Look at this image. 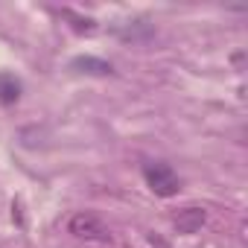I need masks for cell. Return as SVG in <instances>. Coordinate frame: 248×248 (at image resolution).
Returning a JSON list of instances; mask_svg holds the SVG:
<instances>
[{"label":"cell","instance_id":"cell-1","mask_svg":"<svg viewBox=\"0 0 248 248\" xmlns=\"http://www.w3.org/2000/svg\"><path fill=\"white\" fill-rule=\"evenodd\" d=\"M143 178H146L149 190H152L155 196H161V199H170V196H175V193L181 190V181H178L175 170H172L170 164H161V161L143 164Z\"/></svg>","mask_w":248,"mask_h":248},{"label":"cell","instance_id":"cell-6","mask_svg":"<svg viewBox=\"0 0 248 248\" xmlns=\"http://www.w3.org/2000/svg\"><path fill=\"white\" fill-rule=\"evenodd\" d=\"M62 18L73 21L70 27H73L76 32H82V35H91V32H96V21H91V18H79V15H73L70 9H62Z\"/></svg>","mask_w":248,"mask_h":248},{"label":"cell","instance_id":"cell-4","mask_svg":"<svg viewBox=\"0 0 248 248\" xmlns=\"http://www.w3.org/2000/svg\"><path fill=\"white\" fill-rule=\"evenodd\" d=\"M70 67L79 70V73H88V76H108L111 73V64L102 62V59H93V56H79V59L70 62Z\"/></svg>","mask_w":248,"mask_h":248},{"label":"cell","instance_id":"cell-5","mask_svg":"<svg viewBox=\"0 0 248 248\" xmlns=\"http://www.w3.org/2000/svg\"><path fill=\"white\" fill-rule=\"evenodd\" d=\"M18 96H21L18 79L9 76V73H0V102H3V105H12V102H18Z\"/></svg>","mask_w":248,"mask_h":248},{"label":"cell","instance_id":"cell-2","mask_svg":"<svg viewBox=\"0 0 248 248\" xmlns=\"http://www.w3.org/2000/svg\"><path fill=\"white\" fill-rule=\"evenodd\" d=\"M70 233L79 236V239H93V242H108L111 239V231L105 228V222L93 213H76L70 222H67Z\"/></svg>","mask_w":248,"mask_h":248},{"label":"cell","instance_id":"cell-3","mask_svg":"<svg viewBox=\"0 0 248 248\" xmlns=\"http://www.w3.org/2000/svg\"><path fill=\"white\" fill-rule=\"evenodd\" d=\"M172 222H175L178 233H196V231L207 222V213H204L202 207H184V210H178V213L172 216Z\"/></svg>","mask_w":248,"mask_h":248}]
</instances>
